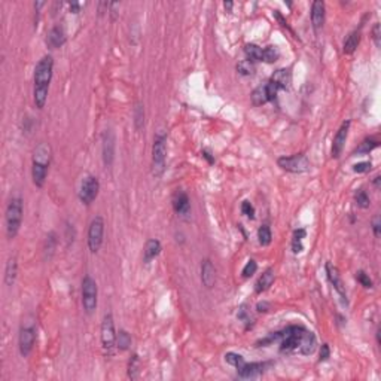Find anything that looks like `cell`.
<instances>
[{
  "label": "cell",
  "mask_w": 381,
  "mask_h": 381,
  "mask_svg": "<svg viewBox=\"0 0 381 381\" xmlns=\"http://www.w3.org/2000/svg\"><path fill=\"white\" fill-rule=\"evenodd\" d=\"M237 72L243 76H252L255 73V64L249 60H243L237 64Z\"/></svg>",
  "instance_id": "33"
},
{
  "label": "cell",
  "mask_w": 381,
  "mask_h": 381,
  "mask_svg": "<svg viewBox=\"0 0 381 381\" xmlns=\"http://www.w3.org/2000/svg\"><path fill=\"white\" fill-rule=\"evenodd\" d=\"M305 237V229H297L294 232V240H292V250L294 253H301L302 252V239Z\"/></svg>",
  "instance_id": "30"
},
{
  "label": "cell",
  "mask_w": 381,
  "mask_h": 381,
  "mask_svg": "<svg viewBox=\"0 0 381 381\" xmlns=\"http://www.w3.org/2000/svg\"><path fill=\"white\" fill-rule=\"evenodd\" d=\"M225 361L226 363H229L231 366H234L236 369L241 368L246 362H244V358L239 353H234V351H229V353L225 355Z\"/></svg>",
  "instance_id": "32"
},
{
  "label": "cell",
  "mask_w": 381,
  "mask_h": 381,
  "mask_svg": "<svg viewBox=\"0 0 381 381\" xmlns=\"http://www.w3.org/2000/svg\"><path fill=\"white\" fill-rule=\"evenodd\" d=\"M270 80L279 88V91L289 90V86L292 83V72L290 69H279L277 72H274Z\"/></svg>",
  "instance_id": "20"
},
{
  "label": "cell",
  "mask_w": 381,
  "mask_h": 381,
  "mask_svg": "<svg viewBox=\"0 0 381 381\" xmlns=\"http://www.w3.org/2000/svg\"><path fill=\"white\" fill-rule=\"evenodd\" d=\"M223 6H225V9H228V11H231V9H232V3H231V2H225V3H223Z\"/></svg>",
  "instance_id": "49"
},
{
  "label": "cell",
  "mask_w": 381,
  "mask_h": 381,
  "mask_svg": "<svg viewBox=\"0 0 381 381\" xmlns=\"http://www.w3.org/2000/svg\"><path fill=\"white\" fill-rule=\"evenodd\" d=\"M280 340V351L281 353H298L304 356H310L316 351L317 341L313 332L307 331L302 326H289L281 332L271 335L270 338L263 340L262 344H268L271 341Z\"/></svg>",
  "instance_id": "1"
},
{
  "label": "cell",
  "mask_w": 381,
  "mask_h": 381,
  "mask_svg": "<svg viewBox=\"0 0 381 381\" xmlns=\"http://www.w3.org/2000/svg\"><path fill=\"white\" fill-rule=\"evenodd\" d=\"M99 289L97 283L91 276H85L82 280V307L88 314H93L97 310Z\"/></svg>",
  "instance_id": "6"
},
{
  "label": "cell",
  "mask_w": 381,
  "mask_h": 381,
  "mask_svg": "<svg viewBox=\"0 0 381 381\" xmlns=\"http://www.w3.org/2000/svg\"><path fill=\"white\" fill-rule=\"evenodd\" d=\"M79 11H80V3L72 2V3H70V12H72V14H78Z\"/></svg>",
  "instance_id": "45"
},
{
  "label": "cell",
  "mask_w": 381,
  "mask_h": 381,
  "mask_svg": "<svg viewBox=\"0 0 381 381\" xmlns=\"http://www.w3.org/2000/svg\"><path fill=\"white\" fill-rule=\"evenodd\" d=\"M329 356H331V348H329L328 344H323V345H321V348H320V359H319V362L328 361Z\"/></svg>",
  "instance_id": "42"
},
{
  "label": "cell",
  "mask_w": 381,
  "mask_h": 381,
  "mask_svg": "<svg viewBox=\"0 0 381 381\" xmlns=\"http://www.w3.org/2000/svg\"><path fill=\"white\" fill-rule=\"evenodd\" d=\"M17 276H18V262H17L15 256H11L6 262V267H5V284L14 286Z\"/></svg>",
  "instance_id": "24"
},
{
  "label": "cell",
  "mask_w": 381,
  "mask_h": 381,
  "mask_svg": "<svg viewBox=\"0 0 381 381\" xmlns=\"http://www.w3.org/2000/svg\"><path fill=\"white\" fill-rule=\"evenodd\" d=\"M256 270H258V263L253 259H250V261H247V263L244 265V268L241 271V276L244 279H249V277H252L256 273Z\"/></svg>",
  "instance_id": "38"
},
{
  "label": "cell",
  "mask_w": 381,
  "mask_h": 381,
  "mask_svg": "<svg viewBox=\"0 0 381 381\" xmlns=\"http://www.w3.org/2000/svg\"><path fill=\"white\" fill-rule=\"evenodd\" d=\"M134 124L137 130H140L144 125V109L141 104H137L134 109Z\"/></svg>",
  "instance_id": "35"
},
{
  "label": "cell",
  "mask_w": 381,
  "mask_h": 381,
  "mask_svg": "<svg viewBox=\"0 0 381 381\" xmlns=\"http://www.w3.org/2000/svg\"><path fill=\"white\" fill-rule=\"evenodd\" d=\"M131 345V337L127 331H120L118 335H116V347L120 350H127Z\"/></svg>",
  "instance_id": "31"
},
{
  "label": "cell",
  "mask_w": 381,
  "mask_h": 381,
  "mask_svg": "<svg viewBox=\"0 0 381 381\" xmlns=\"http://www.w3.org/2000/svg\"><path fill=\"white\" fill-rule=\"evenodd\" d=\"M201 155H202L204 158H206V160H209V162H210V164L215 161V160H213V157H212V154H210L209 151H202V152H201Z\"/></svg>",
  "instance_id": "47"
},
{
  "label": "cell",
  "mask_w": 381,
  "mask_h": 381,
  "mask_svg": "<svg viewBox=\"0 0 381 381\" xmlns=\"http://www.w3.org/2000/svg\"><path fill=\"white\" fill-rule=\"evenodd\" d=\"M22 213H24L22 200L20 197L11 198V201L8 202V207H6V215H5L6 236H8L9 240L15 239L17 234L20 232V228H21V223H22Z\"/></svg>",
  "instance_id": "4"
},
{
  "label": "cell",
  "mask_w": 381,
  "mask_h": 381,
  "mask_svg": "<svg viewBox=\"0 0 381 381\" xmlns=\"http://www.w3.org/2000/svg\"><path fill=\"white\" fill-rule=\"evenodd\" d=\"M36 342V331L33 326H24L18 335V348L22 358H27L32 353L33 345Z\"/></svg>",
  "instance_id": "12"
},
{
  "label": "cell",
  "mask_w": 381,
  "mask_h": 381,
  "mask_svg": "<svg viewBox=\"0 0 381 381\" xmlns=\"http://www.w3.org/2000/svg\"><path fill=\"white\" fill-rule=\"evenodd\" d=\"M371 167H372L371 161H363V162L355 164V165H353V171H355V173H366V171L371 170Z\"/></svg>",
  "instance_id": "41"
},
{
  "label": "cell",
  "mask_w": 381,
  "mask_h": 381,
  "mask_svg": "<svg viewBox=\"0 0 381 381\" xmlns=\"http://www.w3.org/2000/svg\"><path fill=\"white\" fill-rule=\"evenodd\" d=\"M380 36H381V35H380V24L375 22L374 27H372V39H374L377 48H380Z\"/></svg>",
  "instance_id": "43"
},
{
  "label": "cell",
  "mask_w": 381,
  "mask_h": 381,
  "mask_svg": "<svg viewBox=\"0 0 381 381\" xmlns=\"http://www.w3.org/2000/svg\"><path fill=\"white\" fill-rule=\"evenodd\" d=\"M380 228H381V222H380V216H374L372 219V231H374V236L378 239L380 237Z\"/></svg>",
  "instance_id": "44"
},
{
  "label": "cell",
  "mask_w": 381,
  "mask_h": 381,
  "mask_svg": "<svg viewBox=\"0 0 381 381\" xmlns=\"http://www.w3.org/2000/svg\"><path fill=\"white\" fill-rule=\"evenodd\" d=\"M100 191V182L96 176H86V178L82 180L80 188H79V200L85 206H90V204L97 198Z\"/></svg>",
  "instance_id": "10"
},
{
  "label": "cell",
  "mask_w": 381,
  "mask_h": 381,
  "mask_svg": "<svg viewBox=\"0 0 381 381\" xmlns=\"http://www.w3.org/2000/svg\"><path fill=\"white\" fill-rule=\"evenodd\" d=\"M201 281L206 287H213L216 283V270L210 259H204L201 263Z\"/></svg>",
  "instance_id": "17"
},
{
  "label": "cell",
  "mask_w": 381,
  "mask_h": 381,
  "mask_svg": "<svg viewBox=\"0 0 381 381\" xmlns=\"http://www.w3.org/2000/svg\"><path fill=\"white\" fill-rule=\"evenodd\" d=\"M276 274H274V268H267L265 271L262 273V276L258 279L256 284H255V292L256 294H262L271 287V284L274 283Z\"/></svg>",
  "instance_id": "21"
},
{
  "label": "cell",
  "mask_w": 381,
  "mask_h": 381,
  "mask_svg": "<svg viewBox=\"0 0 381 381\" xmlns=\"http://www.w3.org/2000/svg\"><path fill=\"white\" fill-rule=\"evenodd\" d=\"M161 250H162V247H161V243H160V240H157V239H152V240H149L148 243L144 244V250H143V261L146 262V263H149L151 261H154L160 253H161Z\"/></svg>",
  "instance_id": "23"
},
{
  "label": "cell",
  "mask_w": 381,
  "mask_h": 381,
  "mask_svg": "<svg viewBox=\"0 0 381 381\" xmlns=\"http://www.w3.org/2000/svg\"><path fill=\"white\" fill-rule=\"evenodd\" d=\"M277 164L280 168L289 171V173H305L310 170L311 164L307 155L304 154H295L289 157H280L277 160Z\"/></svg>",
  "instance_id": "7"
},
{
  "label": "cell",
  "mask_w": 381,
  "mask_h": 381,
  "mask_svg": "<svg viewBox=\"0 0 381 381\" xmlns=\"http://www.w3.org/2000/svg\"><path fill=\"white\" fill-rule=\"evenodd\" d=\"M277 93H279V88L270 80L267 83L259 85L258 88H255L250 94V100L255 106H262L268 101H273L277 97Z\"/></svg>",
  "instance_id": "11"
},
{
  "label": "cell",
  "mask_w": 381,
  "mask_h": 381,
  "mask_svg": "<svg viewBox=\"0 0 381 381\" xmlns=\"http://www.w3.org/2000/svg\"><path fill=\"white\" fill-rule=\"evenodd\" d=\"M311 22L314 30H319L325 24V3L321 0H316L311 5Z\"/></svg>",
  "instance_id": "19"
},
{
  "label": "cell",
  "mask_w": 381,
  "mask_h": 381,
  "mask_svg": "<svg viewBox=\"0 0 381 381\" xmlns=\"http://www.w3.org/2000/svg\"><path fill=\"white\" fill-rule=\"evenodd\" d=\"M359 42H361V30L351 32V33L348 35V38L345 39V42H344V46H342L344 54H348V55L353 54V52L358 49Z\"/></svg>",
  "instance_id": "25"
},
{
  "label": "cell",
  "mask_w": 381,
  "mask_h": 381,
  "mask_svg": "<svg viewBox=\"0 0 381 381\" xmlns=\"http://www.w3.org/2000/svg\"><path fill=\"white\" fill-rule=\"evenodd\" d=\"M356 279H358V281H359L363 287H366V289H371V287L374 286V283H372L369 274H366L363 270H359V271L356 273Z\"/></svg>",
  "instance_id": "37"
},
{
  "label": "cell",
  "mask_w": 381,
  "mask_h": 381,
  "mask_svg": "<svg viewBox=\"0 0 381 381\" xmlns=\"http://www.w3.org/2000/svg\"><path fill=\"white\" fill-rule=\"evenodd\" d=\"M378 146H380V141H378L377 139H365V140L361 143L359 148L355 151V155H356V154H369V152H372L375 148H378Z\"/></svg>",
  "instance_id": "27"
},
{
  "label": "cell",
  "mask_w": 381,
  "mask_h": 381,
  "mask_svg": "<svg viewBox=\"0 0 381 381\" xmlns=\"http://www.w3.org/2000/svg\"><path fill=\"white\" fill-rule=\"evenodd\" d=\"M55 244H57V239H55V232H51V234H49V236L46 237V244H45V253H48V252H49V258H51V255L54 253Z\"/></svg>",
  "instance_id": "39"
},
{
  "label": "cell",
  "mask_w": 381,
  "mask_h": 381,
  "mask_svg": "<svg viewBox=\"0 0 381 381\" xmlns=\"http://www.w3.org/2000/svg\"><path fill=\"white\" fill-rule=\"evenodd\" d=\"M256 308H258L259 313H262V311L265 313V311H268V310H267V308H268V304H267V302H259Z\"/></svg>",
  "instance_id": "46"
},
{
  "label": "cell",
  "mask_w": 381,
  "mask_h": 381,
  "mask_svg": "<svg viewBox=\"0 0 381 381\" xmlns=\"http://www.w3.org/2000/svg\"><path fill=\"white\" fill-rule=\"evenodd\" d=\"M244 54L247 57V60L255 63V61H262V48L255 45V43H247L244 46Z\"/></svg>",
  "instance_id": "26"
},
{
  "label": "cell",
  "mask_w": 381,
  "mask_h": 381,
  "mask_svg": "<svg viewBox=\"0 0 381 381\" xmlns=\"http://www.w3.org/2000/svg\"><path fill=\"white\" fill-rule=\"evenodd\" d=\"M241 213H243L246 218H249V219H253V218H255V207L252 206L250 201H243V204H241Z\"/></svg>",
  "instance_id": "40"
},
{
  "label": "cell",
  "mask_w": 381,
  "mask_h": 381,
  "mask_svg": "<svg viewBox=\"0 0 381 381\" xmlns=\"http://www.w3.org/2000/svg\"><path fill=\"white\" fill-rule=\"evenodd\" d=\"M101 149H103V162L106 167H110L115 158V136L110 130H106L101 137Z\"/></svg>",
  "instance_id": "15"
},
{
  "label": "cell",
  "mask_w": 381,
  "mask_h": 381,
  "mask_svg": "<svg viewBox=\"0 0 381 381\" xmlns=\"http://www.w3.org/2000/svg\"><path fill=\"white\" fill-rule=\"evenodd\" d=\"M263 369H265V363H244L237 369V372L240 378H255L261 375Z\"/></svg>",
  "instance_id": "22"
},
{
  "label": "cell",
  "mask_w": 381,
  "mask_h": 381,
  "mask_svg": "<svg viewBox=\"0 0 381 381\" xmlns=\"http://www.w3.org/2000/svg\"><path fill=\"white\" fill-rule=\"evenodd\" d=\"M350 121H344L341 124V127L338 128L335 137H334V143H332V158H340V155L342 154V149H344V144L347 141V137H348V130H350Z\"/></svg>",
  "instance_id": "14"
},
{
  "label": "cell",
  "mask_w": 381,
  "mask_h": 381,
  "mask_svg": "<svg viewBox=\"0 0 381 381\" xmlns=\"http://www.w3.org/2000/svg\"><path fill=\"white\" fill-rule=\"evenodd\" d=\"M116 334L115 332V321L110 313L104 314L101 321V344L107 355L113 353V348L116 345Z\"/></svg>",
  "instance_id": "9"
},
{
  "label": "cell",
  "mask_w": 381,
  "mask_h": 381,
  "mask_svg": "<svg viewBox=\"0 0 381 381\" xmlns=\"http://www.w3.org/2000/svg\"><path fill=\"white\" fill-rule=\"evenodd\" d=\"M46 43L49 48H61L64 43H66V33L63 30V27L60 25H55L52 27L51 30L48 32V36H46Z\"/></svg>",
  "instance_id": "18"
},
{
  "label": "cell",
  "mask_w": 381,
  "mask_h": 381,
  "mask_svg": "<svg viewBox=\"0 0 381 381\" xmlns=\"http://www.w3.org/2000/svg\"><path fill=\"white\" fill-rule=\"evenodd\" d=\"M171 202H173L174 212L178 213V215H180V216H188V215L191 213V201H189L188 194H185L183 191L174 192Z\"/></svg>",
  "instance_id": "16"
},
{
  "label": "cell",
  "mask_w": 381,
  "mask_h": 381,
  "mask_svg": "<svg viewBox=\"0 0 381 381\" xmlns=\"http://www.w3.org/2000/svg\"><path fill=\"white\" fill-rule=\"evenodd\" d=\"M52 151L48 143H40L33 152V161H32V178L33 183L38 188H42L46 180L48 168L51 164Z\"/></svg>",
  "instance_id": "3"
},
{
  "label": "cell",
  "mask_w": 381,
  "mask_h": 381,
  "mask_svg": "<svg viewBox=\"0 0 381 381\" xmlns=\"http://www.w3.org/2000/svg\"><path fill=\"white\" fill-rule=\"evenodd\" d=\"M380 180H381V179H380V176H377V178L374 179V185H375V188H377V189L380 188Z\"/></svg>",
  "instance_id": "48"
},
{
  "label": "cell",
  "mask_w": 381,
  "mask_h": 381,
  "mask_svg": "<svg viewBox=\"0 0 381 381\" xmlns=\"http://www.w3.org/2000/svg\"><path fill=\"white\" fill-rule=\"evenodd\" d=\"M355 200H356V204H358V206L362 207V209H368V207H369V204H371V200H369L366 191H363V189H359V191L355 194Z\"/></svg>",
  "instance_id": "34"
},
{
  "label": "cell",
  "mask_w": 381,
  "mask_h": 381,
  "mask_svg": "<svg viewBox=\"0 0 381 381\" xmlns=\"http://www.w3.org/2000/svg\"><path fill=\"white\" fill-rule=\"evenodd\" d=\"M165 160H167V136L164 133H160L157 134L152 146V173L157 178H160L165 170Z\"/></svg>",
  "instance_id": "5"
},
{
  "label": "cell",
  "mask_w": 381,
  "mask_h": 381,
  "mask_svg": "<svg viewBox=\"0 0 381 381\" xmlns=\"http://www.w3.org/2000/svg\"><path fill=\"white\" fill-rule=\"evenodd\" d=\"M52 72H54V58L51 55H43L35 69L33 100H35V104L38 109H43L46 104Z\"/></svg>",
  "instance_id": "2"
},
{
  "label": "cell",
  "mask_w": 381,
  "mask_h": 381,
  "mask_svg": "<svg viewBox=\"0 0 381 381\" xmlns=\"http://www.w3.org/2000/svg\"><path fill=\"white\" fill-rule=\"evenodd\" d=\"M128 377L131 380H136L139 377V358H137V355H134L128 362Z\"/></svg>",
  "instance_id": "36"
},
{
  "label": "cell",
  "mask_w": 381,
  "mask_h": 381,
  "mask_svg": "<svg viewBox=\"0 0 381 381\" xmlns=\"http://www.w3.org/2000/svg\"><path fill=\"white\" fill-rule=\"evenodd\" d=\"M326 274H328V279L331 281V284L334 286V289L337 290V294L340 295L342 304L347 307L348 305V300H347V292H345V286L341 280V276H340V271L335 265H332L331 262H326Z\"/></svg>",
  "instance_id": "13"
},
{
  "label": "cell",
  "mask_w": 381,
  "mask_h": 381,
  "mask_svg": "<svg viewBox=\"0 0 381 381\" xmlns=\"http://www.w3.org/2000/svg\"><path fill=\"white\" fill-rule=\"evenodd\" d=\"M280 57V52L276 46H267L262 49V61L265 63H276Z\"/></svg>",
  "instance_id": "29"
},
{
  "label": "cell",
  "mask_w": 381,
  "mask_h": 381,
  "mask_svg": "<svg viewBox=\"0 0 381 381\" xmlns=\"http://www.w3.org/2000/svg\"><path fill=\"white\" fill-rule=\"evenodd\" d=\"M103 237H104V221L101 216H96L90 228H88V247H90L91 253H97L103 244Z\"/></svg>",
  "instance_id": "8"
},
{
  "label": "cell",
  "mask_w": 381,
  "mask_h": 381,
  "mask_svg": "<svg viewBox=\"0 0 381 381\" xmlns=\"http://www.w3.org/2000/svg\"><path fill=\"white\" fill-rule=\"evenodd\" d=\"M258 239H259V244L261 246H268L273 240V234L268 225H262L258 229Z\"/></svg>",
  "instance_id": "28"
}]
</instances>
